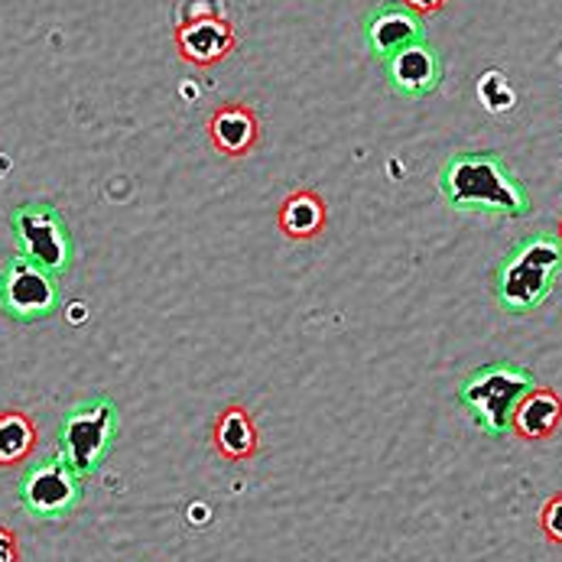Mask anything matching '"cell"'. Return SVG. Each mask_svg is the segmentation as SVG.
I'll use <instances>...</instances> for the list:
<instances>
[{"mask_svg":"<svg viewBox=\"0 0 562 562\" xmlns=\"http://www.w3.org/2000/svg\"><path fill=\"white\" fill-rule=\"evenodd\" d=\"M439 192L459 212L524 218L530 212L527 186L497 154H456L439 172Z\"/></svg>","mask_w":562,"mask_h":562,"instance_id":"1","label":"cell"},{"mask_svg":"<svg viewBox=\"0 0 562 562\" xmlns=\"http://www.w3.org/2000/svg\"><path fill=\"white\" fill-rule=\"evenodd\" d=\"M562 273L560 235H530L517 241L494 270V296L507 313H533L547 303Z\"/></svg>","mask_w":562,"mask_h":562,"instance_id":"2","label":"cell"},{"mask_svg":"<svg viewBox=\"0 0 562 562\" xmlns=\"http://www.w3.org/2000/svg\"><path fill=\"white\" fill-rule=\"evenodd\" d=\"M533 387H537V378L527 368L510 364V361H494L465 374V381L459 384V403L465 406V413L475 419V426L484 436L497 439L510 432V416L517 403Z\"/></svg>","mask_w":562,"mask_h":562,"instance_id":"3","label":"cell"},{"mask_svg":"<svg viewBox=\"0 0 562 562\" xmlns=\"http://www.w3.org/2000/svg\"><path fill=\"white\" fill-rule=\"evenodd\" d=\"M117 432H121V413H117V403L104 394H94L88 401L76 403L63 419H59V456L79 472L81 479L94 475L114 442H117Z\"/></svg>","mask_w":562,"mask_h":562,"instance_id":"4","label":"cell"},{"mask_svg":"<svg viewBox=\"0 0 562 562\" xmlns=\"http://www.w3.org/2000/svg\"><path fill=\"white\" fill-rule=\"evenodd\" d=\"M10 232L16 241V254L26 260L53 270L56 277L69 273L76 263V241L63 218V212L53 202H23L10 212Z\"/></svg>","mask_w":562,"mask_h":562,"instance_id":"5","label":"cell"},{"mask_svg":"<svg viewBox=\"0 0 562 562\" xmlns=\"http://www.w3.org/2000/svg\"><path fill=\"white\" fill-rule=\"evenodd\" d=\"M63 306L59 277L23 254H13L0 270V310L20 325L53 319Z\"/></svg>","mask_w":562,"mask_h":562,"instance_id":"6","label":"cell"},{"mask_svg":"<svg viewBox=\"0 0 562 562\" xmlns=\"http://www.w3.org/2000/svg\"><path fill=\"white\" fill-rule=\"evenodd\" d=\"M85 479L63 459H40L33 462L16 484V501L33 520H63L81 504Z\"/></svg>","mask_w":562,"mask_h":562,"instance_id":"7","label":"cell"},{"mask_svg":"<svg viewBox=\"0 0 562 562\" xmlns=\"http://www.w3.org/2000/svg\"><path fill=\"white\" fill-rule=\"evenodd\" d=\"M176 49L189 66H218L238 49V33L222 13L186 16L176 26Z\"/></svg>","mask_w":562,"mask_h":562,"instance_id":"8","label":"cell"},{"mask_svg":"<svg viewBox=\"0 0 562 562\" xmlns=\"http://www.w3.org/2000/svg\"><path fill=\"white\" fill-rule=\"evenodd\" d=\"M423 40H426V23L403 0L401 3L387 0L381 7H374L364 20V43H368L371 56L381 63H387L401 49L413 46V43H423Z\"/></svg>","mask_w":562,"mask_h":562,"instance_id":"9","label":"cell"},{"mask_svg":"<svg viewBox=\"0 0 562 562\" xmlns=\"http://www.w3.org/2000/svg\"><path fill=\"white\" fill-rule=\"evenodd\" d=\"M384 72H387L391 88L397 94H403V98H426V94H432L442 85V76H446L442 56L426 40L406 46L397 56H391L384 63Z\"/></svg>","mask_w":562,"mask_h":562,"instance_id":"10","label":"cell"},{"mask_svg":"<svg viewBox=\"0 0 562 562\" xmlns=\"http://www.w3.org/2000/svg\"><path fill=\"white\" fill-rule=\"evenodd\" d=\"M212 147L225 157H244L260 137V121L247 104H222L209 117Z\"/></svg>","mask_w":562,"mask_h":562,"instance_id":"11","label":"cell"},{"mask_svg":"<svg viewBox=\"0 0 562 562\" xmlns=\"http://www.w3.org/2000/svg\"><path fill=\"white\" fill-rule=\"evenodd\" d=\"M562 426V397L553 387H533L524 401L517 403L510 416V429L520 439H550Z\"/></svg>","mask_w":562,"mask_h":562,"instance_id":"12","label":"cell"},{"mask_svg":"<svg viewBox=\"0 0 562 562\" xmlns=\"http://www.w3.org/2000/svg\"><path fill=\"white\" fill-rule=\"evenodd\" d=\"M212 442L218 449V456L232 459V462H244L257 452V426L254 419L247 416L244 406H225L215 419V429H212Z\"/></svg>","mask_w":562,"mask_h":562,"instance_id":"13","label":"cell"},{"mask_svg":"<svg viewBox=\"0 0 562 562\" xmlns=\"http://www.w3.org/2000/svg\"><path fill=\"white\" fill-rule=\"evenodd\" d=\"M280 228L293 241H310L325 228V202L316 192L300 189L280 209Z\"/></svg>","mask_w":562,"mask_h":562,"instance_id":"14","label":"cell"},{"mask_svg":"<svg viewBox=\"0 0 562 562\" xmlns=\"http://www.w3.org/2000/svg\"><path fill=\"white\" fill-rule=\"evenodd\" d=\"M36 449V423L23 409L0 413V469L20 465Z\"/></svg>","mask_w":562,"mask_h":562,"instance_id":"15","label":"cell"},{"mask_svg":"<svg viewBox=\"0 0 562 562\" xmlns=\"http://www.w3.org/2000/svg\"><path fill=\"white\" fill-rule=\"evenodd\" d=\"M540 527H543V533H547L553 543H562V491L560 494H553V497L543 504V510H540Z\"/></svg>","mask_w":562,"mask_h":562,"instance_id":"16","label":"cell"},{"mask_svg":"<svg viewBox=\"0 0 562 562\" xmlns=\"http://www.w3.org/2000/svg\"><path fill=\"white\" fill-rule=\"evenodd\" d=\"M0 562H20V543L7 527H0Z\"/></svg>","mask_w":562,"mask_h":562,"instance_id":"17","label":"cell"},{"mask_svg":"<svg viewBox=\"0 0 562 562\" xmlns=\"http://www.w3.org/2000/svg\"><path fill=\"white\" fill-rule=\"evenodd\" d=\"M413 13H419V16H426V13H439L449 0H403Z\"/></svg>","mask_w":562,"mask_h":562,"instance_id":"18","label":"cell"},{"mask_svg":"<svg viewBox=\"0 0 562 562\" xmlns=\"http://www.w3.org/2000/svg\"><path fill=\"white\" fill-rule=\"evenodd\" d=\"M560 241H562V222H560Z\"/></svg>","mask_w":562,"mask_h":562,"instance_id":"19","label":"cell"}]
</instances>
